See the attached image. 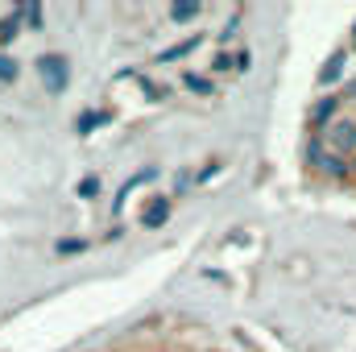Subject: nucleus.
Returning <instances> with one entry per match:
<instances>
[{"label":"nucleus","instance_id":"1a4fd4ad","mask_svg":"<svg viewBox=\"0 0 356 352\" xmlns=\"http://www.w3.org/2000/svg\"><path fill=\"white\" fill-rule=\"evenodd\" d=\"M17 29H21V17H17V13L4 17V21H0V46H8V42L17 38Z\"/></svg>","mask_w":356,"mask_h":352},{"label":"nucleus","instance_id":"7ed1b4c3","mask_svg":"<svg viewBox=\"0 0 356 352\" xmlns=\"http://www.w3.org/2000/svg\"><path fill=\"white\" fill-rule=\"evenodd\" d=\"M170 220V199L166 195H154L149 203H145V211H141V224L145 228H158V224H166Z\"/></svg>","mask_w":356,"mask_h":352},{"label":"nucleus","instance_id":"423d86ee","mask_svg":"<svg viewBox=\"0 0 356 352\" xmlns=\"http://www.w3.org/2000/svg\"><path fill=\"white\" fill-rule=\"evenodd\" d=\"M182 83L195 91V95H211V91H216V83H211L207 75H195V71H186V75H182Z\"/></svg>","mask_w":356,"mask_h":352},{"label":"nucleus","instance_id":"39448f33","mask_svg":"<svg viewBox=\"0 0 356 352\" xmlns=\"http://www.w3.org/2000/svg\"><path fill=\"white\" fill-rule=\"evenodd\" d=\"M154 178H158V166H145V170H141L137 178H129V182L120 186V195H116V203H112V211H120V207H124V199H129V195H133V191H137L141 182H154Z\"/></svg>","mask_w":356,"mask_h":352},{"label":"nucleus","instance_id":"6e6552de","mask_svg":"<svg viewBox=\"0 0 356 352\" xmlns=\"http://www.w3.org/2000/svg\"><path fill=\"white\" fill-rule=\"evenodd\" d=\"M199 13H203V4H199V0H182V4L170 8V17H175V21H191V17H199Z\"/></svg>","mask_w":356,"mask_h":352},{"label":"nucleus","instance_id":"9b49d317","mask_svg":"<svg viewBox=\"0 0 356 352\" xmlns=\"http://www.w3.org/2000/svg\"><path fill=\"white\" fill-rule=\"evenodd\" d=\"M224 71H236V54H216L211 58V75H224Z\"/></svg>","mask_w":356,"mask_h":352},{"label":"nucleus","instance_id":"f8f14e48","mask_svg":"<svg viewBox=\"0 0 356 352\" xmlns=\"http://www.w3.org/2000/svg\"><path fill=\"white\" fill-rule=\"evenodd\" d=\"M99 195V175H88L79 182V199H95Z\"/></svg>","mask_w":356,"mask_h":352},{"label":"nucleus","instance_id":"f03ea898","mask_svg":"<svg viewBox=\"0 0 356 352\" xmlns=\"http://www.w3.org/2000/svg\"><path fill=\"white\" fill-rule=\"evenodd\" d=\"M323 137H327V150H332V154H340V158H344V154H353V150H356V120H348V116L332 120Z\"/></svg>","mask_w":356,"mask_h":352},{"label":"nucleus","instance_id":"0eeeda50","mask_svg":"<svg viewBox=\"0 0 356 352\" xmlns=\"http://www.w3.org/2000/svg\"><path fill=\"white\" fill-rule=\"evenodd\" d=\"M311 154L323 162V170H332V175H348V166H344V158H340V154H319V145H315Z\"/></svg>","mask_w":356,"mask_h":352},{"label":"nucleus","instance_id":"ddd939ff","mask_svg":"<svg viewBox=\"0 0 356 352\" xmlns=\"http://www.w3.org/2000/svg\"><path fill=\"white\" fill-rule=\"evenodd\" d=\"M17 17H21V21H29V25H38V21H42V8H38V4H21V8H17Z\"/></svg>","mask_w":356,"mask_h":352},{"label":"nucleus","instance_id":"dca6fc26","mask_svg":"<svg viewBox=\"0 0 356 352\" xmlns=\"http://www.w3.org/2000/svg\"><path fill=\"white\" fill-rule=\"evenodd\" d=\"M249 63H253V58H249V50H241V54H236V71H249Z\"/></svg>","mask_w":356,"mask_h":352},{"label":"nucleus","instance_id":"4468645a","mask_svg":"<svg viewBox=\"0 0 356 352\" xmlns=\"http://www.w3.org/2000/svg\"><path fill=\"white\" fill-rule=\"evenodd\" d=\"M336 112V99H327V104H319V112H315V120H327Z\"/></svg>","mask_w":356,"mask_h":352},{"label":"nucleus","instance_id":"f257e3e1","mask_svg":"<svg viewBox=\"0 0 356 352\" xmlns=\"http://www.w3.org/2000/svg\"><path fill=\"white\" fill-rule=\"evenodd\" d=\"M33 71H38L42 88L50 91V95H58V91L71 83V67H67V58H63V54H42Z\"/></svg>","mask_w":356,"mask_h":352},{"label":"nucleus","instance_id":"20e7f679","mask_svg":"<svg viewBox=\"0 0 356 352\" xmlns=\"http://www.w3.org/2000/svg\"><path fill=\"white\" fill-rule=\"evenodd\" d=\"M199 42H203L199 33L182 38L178 46H170V50H162V54H158V67H162V63H178V58H186V54H195V50H199Z\"/></svg>","mask_w":356,"mask_h":352},{"label":"nucleus","instance_id":"9d476101","mask_svg":"<svg viewBox=\"0 0 356 352\" xmlns=\"http://www.w3.org/2000/svg\"><path fill=\"white\" fill-rule=\"evenodd\" d=\"M17 75H21V67L8 54H0V83H17Z\"/></svg>","mask_w":356,"mask_h":352},{"label":"nucleus","instance_id":"2eb2a0df","mask_svg":"<svg viewBox=\"0 0 356 352\" xmlns=\"http://www.w3.org/2000/svg\"><path fill=\"white\" fill-rule=\"evenodd\" d=\"M83 249V241H58V253H79Z\"/></svg>","mask_w":356,"mask_h":352}]
</instances>
